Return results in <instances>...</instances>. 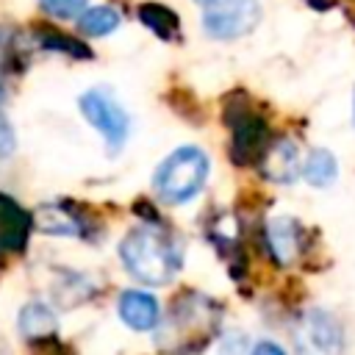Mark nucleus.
<instances>
[{"mask_svg": "<svg viewBox=\"0 0 355 355\" xmlns=\"http://www.w3.org/2000/svg\"><path fill=\"white\" fill-rule=\"evenodd\" d=\"M119 258L125 269L147 286H164L183 263L180 244L158 225H139L119 241Z\"/></svg>", "mask_w": 355, "mask_h": 355, "instance_id": "1", "label": "nucleus"}, {"mask_svg": "<svg viewBox=\"0 0 355 355\" xmlns=\"http://www.w3.org/2000/svg\"><path fill=\"white\" fill-rule=\"evenodd\" d=\"M302 175H305V180L311 186L322 189V186H330L336 180L338 164H336V158H333L330 150H311V155L302 164Z\"/></svg>", "mask_w": 355, "mask_h": 355, "instance_id": "13", "label": "nucleus"}, {"mask_svg": "<svg viewBox=\"0 0 355 355\" xmlns=\"http://www.w3.org/2000/svg\"><path fill=\"white\" fill-rule=\"evenodd\" d=\"M33 222L31 216L6 194H0V255L19 252L28 244Z\"/></svg>", "mask_w": 355, "mask_h": 355, "instance_id": "6", "label": "nucleus"}, {"mask_svg": "<svg viewBox=\"0 0 355 355\" xmlns=\"http://www.w3.org/2000/svg\"><path fill=\"white\" fill-rule=\"evenodd\" d=\"M266 241L277 263H291L300 252V225L291 216H272L266 225Z\"/></svg>", "mask_w": 355, "mask_h": 355, "instance_id": "9", "label": "nucleus"}, {"mask_svg": "<svg viewBox=\"0 0 355 355\" xmlns=\"http://www.w3.org/2000/svg\"><path fill=\"white\" fill-rule=\"evenodd\" d=\"M202 28L214 39H239L247 36L261 19L258 0H208L202 3Z\"/></svg>", "mask_w": 355, "mask_h": 355, "instance_id": "4", "label": "nucleus"}, {"mask_svg": "<svg viewBox=\"0 0 355 355\" xmlns=\"http://www.w3.org/2000/svg\"><path fill=\"white\" fill-rule=\"evenodd\" d=\"M300 355H341L344 349V330L327 311H308L294 336Z\"/></svg>", "mask_w": 355, "mask_h": 355, "instance_id": "5", "label": "nucleus"}, {"mask_svg": "<svg viewBox=\"0 0 355 355\" xmlns=\"http://www.w3.org/2000/svg\"><path fill=\"white\" fill-rule=\"evenodd\" d=\"M263 175L275 183H291L300 175V150L288 139L272 144V150L263 153Z\"/></svg>", "mask_w": 355, "mask_h": 355, "instance_id": "10", "label": "nucleus"}, {"mask_svg": "<svg viewBox=\"0 0 355 355\" xmlns=\"http://www.w3.org/2000/svg\"><path fill=\"white\" fill-rule=\"evenodd\" d=\"M14 64V31L0 25V100L8 94V72Z\"/></svg>", "mask_w": 355, "mask_h": 355, "instance_id": "16", "label": "nucleus"}, {"mask_svg": "<svg viewBox=\"0 0 355 355\" xmlns=\"http://www.w3.org/2000/svg\"><path fill=\"white\" fill-rule=\"evenodd\" d=\"M39 230L50 233V236H80V222L64 208V205H55V202H44L33 211V219H31Z\"/></svg>", "mask_w": 355, "mask_h": 355, "instance_id": "12", "label": "nucleus"}, {"mask_svg": "<svg viewBox=\"0 0 355 355\" xmlns=\"http://www.w3.org/2000/svg\"><path fill=\"white\" fill-rule=\"evenodd\" d=\"M42 47H47V50H61V53H69V55H75V58H89V55H92L78 39H69V36H64V33H58V31H44V33H42Z\"/></svg>", "mask_w": 355, "mask_h": 355, "instance_id": "17", "label": "nucleus"}, {"mask_svg": "<svg viewBox=\"0 0 355 355\" xmlns=\"http://www.w3.org/2000/svg\"><path fill=\"white\" fill-rule=\"evenodd\" d=\"M139 19H141L158 39H172V36L178 33V28H180L178 14H175L172 8H166V6H158V3H144V6L139 8Z\"/></svg>", "mask_w": 355, "mask_h": 355, "instance_id": "14", "label": "nucleus"}, {"mask_svg": "<svg viewBox=\"0 0 355 355\" xmlns=\"http://www.w3.org/2000/svg\"><path fill=\"white\" fill-rule=\"evenodd\" d=\"M197 3H208V0H197Z\"/></svg>", "mask_w": 355, "mask_h": 355, "instance_id": "22", "label": "nucleus"}, {"mask_svg": "<svg viewBox=\"0 0 355 355\" xmlns=\"http://www.w3.org/2000/svg\"><path fill=\"white\" fill-rule=\"evenodd\" d=\"M119 25V14L111 6H94L83 8L78 17V31L86 36H105Z\"/></svg>", "mask_w": 355, "mask_h": 355, "instance_id": "15", "label": "nucleus"}, {"mask_svg": "<svg viewBox=\"0 0 355 355\" xmlns=\"http://www.w3.org/2000/svg\"><path fill=\"white\" fill-rule=\"evenodd\" d=\"M119 319L130 327V330H153L161 319V308L158 300L147 291H125L119 297Z\"/></svg>", "mask_w": 355, "mask_h": 355, "instance_id": "7", "label": "nucleus"}, {"mask_svg": "<svg viewBox=\"0 0 355 355\" xmlns=\"http://www.w3.org/2000/svg\"><path fill=\"white\" fill-rule=\"evenodd\" d=\"M250 355H286V352H283V347L275 344V341H258V344L250 349Z\"/></svg>", "mask_w": 355, "mask_h": 355, "instance_id": "21", "label": "nucleus"}, {"mask_svg": "<svg viewBox=\"0 0 355 355\" xmlns=\"http://www.w3.org/2000/svg\"><path fill=\"white\" fill-rule=\"evenodd\" d=\"M78 105H80V114L89 119V125L105 139L108 150L116 153L125 144L130 130V116L119 105V100L108 89H89L80 94Z\"/></svg>", "mask_w": 355, "mask_h": 355, "instance_id": "3", "label": "nucleus"}, {"mask_svg": "<svg viewBox=\"0 0 355 355\" xmlns=\"http://www.w3.org/2000/svg\"><path fill=\"white\" fill-rule=\"evenodd\" d=\"M208 172H211L208 155L200 147L186 144L161 161V166L153 175V186L164 202L180 205L200 194V189L208 180Z\"/></svg>", "mask_w": 355, "mask_h": 355, "instance_id": "2", "label": "nucleus"}, {"mask_svg": "<svg viewBox=\"0 0 355 355\" xmlns=\"http://www.w3.org/2000/svg\"><path fill=\"white\" fill-rule=\"evenodd\" d=\"M39 6L58 19H72L86 8V0H39Z\"/></svg>", "mask_w": 355, "mask_h": 355, "instance_id": "18", "label": "nucleus"}, {"mask_svg": "<svg viewBox=\"0 0 355 355\" xmlns=\"http://www.w3.org/2000/svg\"><path fill=\"white\" fill-rule=\"evenodd\" d=\"M219 355H250V341L244 333H227L219 344Z\"/></svg>", "mask_w": 355, "mask_h": 355, "instance_id": "19", "label": "nucleus"}, {"mask_svg": "<svg viewBox=\"0 0 355 355\" xmlns=\"http://www.w3.org/2000/svg\"><path fill=\"white\" fill-rule=\"evenodd\" d=\"M263 141H266V128H263V122L258 116L244 114V116L236 119V125H233V144H230V153H233L236 161L247 164L255 155H261L263 153Z\"/></svg>", "mask_w": 355, "mask_h": 355, "instance_id": "8", "label": "nucleus"}, {"mask_svg": "<svg viewBox=\"0 0 355 355\" xmlns=\"http://www.w3.org/2000/svg\"><path fill=\"white\" fill-rule=\"evenodd\" d=\"M17 147V136H14V128L11 122L6 119V114L0 111V158H8Z\"/></svg>", "mask_w": 355, "mask_h": 355, "instance_id": "20", "label": "nucleus"}, {"mask_svg": "<svg viewBox=\"0 0 355 355\" xmlns=\"http://www.w3.org/2000/svg\"><path fill=\"white\" fill-rule=\"evenodd\" d=\"M55 330H58V316L47 302L33 300L19 311V333L25 338L44 341V338H53Z\"/></svg>", "mask_w": 355, "mask_h": 355, "instance_id": "11", "label": "nucleus"}]
</instances>
